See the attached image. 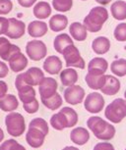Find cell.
Masks as SVG:
<instances>
[{"instance_id": "3", "label": "cell", "mask_w": 126, "mask_h": 150, "mask_svg": "<svg viewBox=\"0 0 126 150\" xmlns=\"http://www.w3.org/2000/svg\"><path fill=\"white\" fill-rule=\"evenodd\" d=\"M105 118L111 123L118 124L126 117V100L116 98L108 104L105 111Z\"/></svg>"}, {"instance_id": "50", "label": "cell", "mask_w": 126, "mask_h": 150, "mask_svg": "<svg viewBox=\"0 0 126 150\" xmlns=\"http://www.w3.org/2000/svg\"><path fill=\"white\" fill-rule=\"evenodd\" d=\"M125 150H126V149H125Z\"/></svg>"}, {"instance_id": "37", "label": "cell", "mask_w": 126, "mask_h": 150, "mask_svg": "<svg viewBox=\"0 0 126 150\" xmlns=\"http://www.w3.org/2000/svg\"><path fill=\"white\" fill-rule=\"evenodd\" d=\"M29 127H35V128H38L41 131H42L44 132H45L47 134H48V125H47V122L42 118H35L31 121L30 125Z\"/></svg>"}, {"instance_id": "12", "label": "cell", "mask_w": 126, "mask_h": 150, "mask_svg": "<svg viewBox=\"0 0 126 150\" xmlns=\"http://www.w3.org/2000/svg\"><path fill=\"white\" fill-rule=\"evenodd\" d=\"M57 81L53 78H44V80L39 84V91L42 99L48 98L54 95L57 91Z\"/></svg>"}, {"instance_id": "24", "label": "cell", "mask_w": 126, "mask_h": 150, "mask_svg": "<svg viewBox=\"0 0 126 150\" xmlns=\"http://www.w3.org/2000/svg\"><path fill=\"white\" fill-rule=\"evenodd\" d=\"M69 32L71 36L77 41H84L87 38V32L84 25L79 22H74L70 25Z\"/></svg>"}, {"instance_id": "1", "label": "cell", "mask_w": 126, "mask_h": 150, "mask_svg": "<svg viewBox=\"0 0 126 150\" xmlns=\"http://www.w3.org/2000/svg\"><path fill=\"white\" fill-rule=\"evenodd\" d=\"M87 126L94 135L99 139L110 140L115 135V128L107 121L98 116H92L88 119Z\"/></svg>"}, {"instance_id": "38", "label": "cell", "mask_w": 126, "mask_h": 150, "mask_svg": "<svg viewBox=\"0 0 126 150\" xmlns=\"http://www.w3.org/2000/svg\"><path fill=\"white\" fill-rule=\"evenodd\" d=\"M23 107H24V110L29 114H35L39 111V101L35 98L34 100H31V102L29 103H25L23 104Z\"/></svg>"}, {"instance_id": "46", "label": "cell", "mask_w": 126, "mask_h": 150, "mask_svg": "<svg viewBox=\"0 0 126 150\" xmlns=\"http://www.w3.org/2000/svg\"><path fill=\"white\" fill-rule=\"evenodd\" d=\"M62 150H80V149L77 148V147H74V146H66V147H64Z\"/></svg>"}, {"instance_id": "33", "label": "cell", "mask_w": 126, "mask_h": 150, "mask_svg": "<svg viewBox=\"0 0 126 150\" xmlns=\"http://www.w3.org/2000/svg\"><path fill=\"white\" fill-rule=\"evenodd\" d=\"M107 68H108L107 61L105 60V59L101 58V57H97V58L92 59V60L89 62V65H88V70L96 69V70L102 71L104 73L107 72Z\"/></svg>"}, {"instance_id": "5", "label": "cell", "mask_w": 126, "mask_h": 150, "mask_svg": "<svg viewBox=\"0 0 126 150\" xmlns=\"http://www.w3.org/2000/svg\"><path fill=\"white\" fill-rule=\"evenodd\" d=\"M62 55L64 57L65 63L67 68H79V69H85V61L82 58L79 52V49L74 44L67 46L63 50Z\"/></svg>"}, {"instance_id": "36", "label": "cell", "mask_w": 126, "mask_h": 150, "mask_svg": "<svg viewBox=\"0 0 126 150\" xmlns=\"http://www.w3.org/2000/svg\"><path fill=\"white\" fill-rule=\"evenodd\" d=\"M114 38L120 42L126 41V23H120L114 30Z\"/></svg>"}, {"instance_id": "34", "label": "cell", "mask_w": 126, "mask_h": 150, "mask_svg": "<svg viewBox=\"0 0 126 150\" xmlns=\"http://www.w3.org/2000/svg\"><path fill=\"white\" fill-rule=\"evenodd\" d=\"M72 6L73 0H52V7L58 12H68Z\"/></svg>"}, {"instance_id": "31", "label": "cell", "mask_w": 126, "mask_h": 150, "mask_svg": "<svg viewBox=\"0 0 126 150\" xmlns=\"http://www.w3.org/2000/svg\"><path fill=\"white\" fill-rule=\"evenodd\" d=\"M110 70L113 75L118 76V77H124L126 76V60L125 59L114 60L110 65Z\"/></svg>"}, {"instance_id": "39", "label": "cell", "mask_w": 126, "mask_h": 150, "mask_svg": "<svg viewBox=\"0 0 126 150\" xmlns=\"http://www.w3.org/2000/svg\"><path fill=\"white\" fill-rule=\"evenodd\" d=\"M13 9L11 0H0V15H7Z\"/></svg>"}, {"instance_id": "45", "label": "cell", "mask_w": 126, "mask_h": 150, "mask_svg": "<svg viewBox=\"0 0 126 150\" xmlns=\"http://www.w3.org/2000/svg\"><path fill=\"white\" fill-rule=\"evenodd\" d=\"M94 1L101 5H107L108 3H110L111 0H94Z\"/></svg>"}, {"instance_id": "43", "label": "cell", "mask_w": 126, "mask_h": 150, "mask_svg": "<svg viewBox=\"0 0 126 150\" xmlns=\"http://www.w3.org/2000/svg\"><path fill=\"white\" fill-rule=\"evenodd\" d=\"M18 3L24 8H30L37 2V0H17Z\"/></svg>"}, {"instance_id": "23", "label": "cell", "mask_w": 126, "mask_h": 150, "mask_svg": "<svg viewBox=\"0 0 126 150\" xmlns=\"http://www.w3.org/2000/svg\"><path fill=\"white\" fill-rule=\"evenodd\" d=\"M60 81L64 86H74L78 81V73L73 68H67L60 73Z\"/></svg>"}, {"instance_id": "17", "label": "cell", "mask_w": 126, "mask_h": 150, "mask_svg": "<svg viewBox=\"0 0 126 150\" xmlns=\"http://www.w3.org/2000/svg\"><path fill=\"white\" fill-rule=\"evenodd\" d=\"M44 69L49 75H57L61 72L62 61L57 56H49L44 62Z\"/></svg>"}, {"instance_id": "14", "label": "cell", "mask_w": 126, "mask_h": 150, "mask_svg": "<svg viewBox=\"0 0 126 150\" xmlns=\"http://www.w3.org/2000/svg\"><path fill=\"white\" fill-rule=\"evenodd\" d=\"M24 78H25L26 83H27L29 86H39V84L41 83V81L44 80V74L39 68L31 67L27 72L24 73Z\"/></svg>"}, {"instance_id": "44", "label": "cell", "mask_w": 126, "mask_h": 150, "mask_svg": "<svg viewBox=\"0 0 126 150\" xmlns=\"http://www.w3.org/2000/svg\"><path fill=\"white\" fill-rule=\"evenodd\" d=\"M7 91H8L7 83L3 81H0V98L3 97L5 94H7Z\"/></svg>"}, {"instance_id": "48", "label": "cell", "mask_w": 126, "mask_h": 150, "mask_svg": "<svg viewBox=\"0 0 126 150\" xmlns=\"http://www.w3.org/2000/svg\"><path fill=\"white\" fill-rule=\"evenodd\" d=\"M124 97H125V99H126V91L124 92Z\"/></svg>"}, {"instance_id": "29", "label": "cell", "mask_w": 126, "mask_h": 150, "mask_svg": "<svg viewBox=\"0 0 126 150\" xmlns=\"http://www.w3.org/2000/svg\"><path fill=\"white\" fill-rule=\"evenodd\" d=\"M18 95L19 99L22 101L23 104L29 103L36 98V90L31 86H27L18 90Z\"/></svg>"}, {"instance_id": "13", "label": "cell", "mask_w": 126, "mask_h": 150, "mask_svg": "<svg viewBox=\"0 0 126 150\" xmlns=\"http://www.w3.org/2000/svg\"><path fill=\"white\" fill-rule=\"evenodd\" d=\"M20 51L21 49L19 46L12 44L8 40V38L4 36H0V57L2 58V60L8 61L13 54Z\"/></svg>"}, {"instance_id": "41", "label": "cell", "mask_w": 126, "mask_h": 150, "mask_svg": "<svg viewBox=\"0 0 126 150\" xmlns=\"http://www.w3.org/2000/svg\"><path fill=\"white\" fill-rule=\"evenodd\" d=\"M93 150H115L112 144L108 142H100L94 145Z\"/></svg>"}, {"instance_id": "27", "label": "cell", "mask_w": 126, "mask_h": 150, "mask_svg": "<svg viewBox=\"0 0 126 150\" xmlns=\"http://www.w3.org/2000/svg\"><path fill=\"white\" fill-rule=\"evenodd\" d=\"M111 15L115 20L123 21L126 19V2L122 0L115 1L110 7Z\"/></svg>"}, {"instance_id": "15", "label": "cell", "mask_w": 126, "mask_h": 150, "mask_svg": "<svg viewBox=\"0 0 126 150\" xmlns=\"http://www.w3.org/2000/svg\"><path fill=\"white\" fill-rule=\"evenodd\" d=\"M8 62H9V68L15 73L22 72L28 66V59L21 51L13 54Z\"/></svg>"}, {"instance_id": "2", "label": "cell", "mask_w": 126, "mask_h": 150, "mask_svg": "<svg viewBox=\"0 0 126 150\" xmlns=\"http://www.w3.org/2000/svg\"><path fill=\"white\" fill-rule=\"evenodd\" d=\"M108 19V12L105 7L96 6L85 17L83 25L91 33H98Z\"/></svg>"}, {"instance_id": "9", "label": "cell", "mask_w": 126, "mask_h": 150, "mask_svg": "<svg viewBox=\"0 0 126 150\" xmlns=\"http://www.w3.org/2000/svg\"><path fill=\"white\" fill-rule=\"evenodd\" d=\"M85 98V90L77 84L68 86L64 91V99L71 105H77L83 102Z\"/></svg>"}, {"instance_id": "35", "label": "cell", "mask_w": 126, "mask_h": 150, "mask_svg": "<svg viewBox=\"0 0 126 150\" xmlns=\"http://www.w3.org/2000/svg\"><path fill=\"white\" fill-rule=\"evenodd\" d=\"M0 150H26V148L20 143H18L14 138L5 140L0 145Z\"/></svg>"}, {"instance_id": "4", "label": "cell", "mask_w": 126, "mask_h": 150, "mask_svg": "<svg viewBox=\"0 0 126 150\" xmlns=\"http://www.w3.org/2000/svg\"><path fill=\"white\" fill-rule=\"evenodd\" d=\"M5 125L8 134L13 137H21L26 131L25 119L20 113H9L5 118Z\"/></svg>"}, {"instance_id": "18", "label": "cell", "mask_w": 126, "mask_h": 150, "mask_svg": "<svg viewBox=\"0 0 126 150\" xmlns=\"http://www.w3.org/2000/svg\"><path fill=\"white\" fill-rule=\"evenodd\" d=\"M70 139L77 145H84L90 139V134L85 128L79 127L70 132Z\"/></svg>"}, {"instance_id": "26", "label": "cell", "mask_w": 126, "mask_h": 150, "mask_svg": "<svg viewBox=\"0 0 126 150\" xmlns=\"http://www.w3.org/2000/svg\"><path fill=\"white\" fill-rule=\"evenodd\" d=\"M33 13L36 18H38L39 20L47 19L51 14V7L47 2L41 1L34 6Z\"/></svg>"}, {"instance_id": "32", "label": "cell", "mask_w": 126, "mask_h": 150, "mask_svg": "<svg viewBox=\"0 0 126 150\" xmlns=\"http://www.w3.org/2000/svg\"><path fill=\"white\" fill-rule=\"evenodd\" d=\"M60 111L65 115V118H66L68 123V128H72L78 123V114L73 108H71V107H63Z\"/></svg>"}, {"instance_id": "28", "label": "cell", "mask_w": 126, "mask_h": 150, "mask_svg": "<svg viewBox=\"0 0 126 150\" xmlns=\"http://www.w3.org/2000/svg\"><path fill=\"white\" fill-rule=\"evenodd\" d=\"M50 125L54 129L62 131L64 129H68V123L65 118V115L61 111H59L57 114H54L50 118Z\"/></svg>"}, {"instance_id": "20", "label": "cell", "mask_w": 126, "mask_h": 150, "mask_svg": "<svg viewBox=\"0 0 126 150\" xmlns=\"http://www.w3.org/2000/svg\"><path fill=\"white\" fill-rule=\"evenodd\" d=\"M19 107V101L15 95L5 94L0 98V109L4 112H13Z\"/></svg>"}, {"instance_id": "21", "label": "cell", "mask_w": 126, "mask_h": 150, "mask_svg": "<svg viewBox=\"0 0 126 150\" xmlns=\"http://www.w3.org/2000/svg\"><path fill=\"white\" fill-rule=\"evenodd\" d=\"M92 48H93L94 52L97 53V54H105L110 49V41L105 36H99V38H94L93 40Z\"/></svg>"}, {"instance_id": "19", "label": "cell", "mask_w": 126, "mask_h": 150, "mask_svg": "<svg viewBox=\"0 0 126 150\" xmlns=\"http://www.w3.org/2000/svg\"><path fill=\"white\" fill-rule=\"evenodd\" d=\"M47 25L42 21H33L28 26V33L31 38H42L47 33Z\"/></svg>"}, {"instance_id": "49", "label": "cell", "mask_w": 126, "mask_h": 150, "mask_svg": "<svg viewBox=\"0 0 126 150\" xmlns=\"http://www.w3.org/2000/svg\"><path fill=\"white\" fill-rule=\"evenodd\" d=\"M83 1H86V0H83Z\"/></svg>"}, {"instance_id": "8", "label": "cell", "mask_w": 126, "mask_h": 150, "mask_svg": "<svg viewBox=\"0 0 126 150\" xmlns=\"http://www.w3.org/2000/svg\"><path fill=\"white\" fill-rule=\"evenodd\" d=\"M105 76L102 71L91 69L88 70V74L85 77V81L88 86L94 90H101L105 83Z\"/></svg>"}, {"instance_id": "22", "label": "cell", "mask_w": 126, "mask_h": 150, "mask_svg": "<svg viewBox=\"0 0 126 150\" xmlns=\"http://www.w3.org/2000/svg\"><path fill=\"white\" fill-rule=\"evenodd\" d=\"M68 25V18L62 14H56L49 20V29L52 32H61L66 29Z\"/></svg>"}, {"instance_id": "16", "label": "cell", "mask_w": 126, "mask_h": 150, "mask_svg": "<svg viewBox=\"0 0 126 150\" xmlns=\"http://www.w3.org/2000/svg\"><path fill=\"white\" fill-rule=\"evenodd\" d=\"M120 81L114 76H105V83L101 88V91L107 95H115L120 89Z\"/></svg>"}, {"instance_id": "30", "label": "cell", "mask_w": 126, "mask_h": 150, "mask_svg": "<svg viewBox=\"0 0 126 150\" xmlns=\"http://www.w3.org/2000/svg\"><path fill=\"white\" fill-rule=\"evenodd\" d=\"M42 102L47 109L54 111V110L58 109L59 107H61V105H62V97L60 96L59 93L56 92L55 94L50 96V97L42 99Z\"/></svg>"}, {"instance_id": "6", "label": "cell", "mask_w": 126, "mask_h": 150, "mask_svg": "<svg viewBox=\"0 0 126 150\" xmlns=\"http://www.w3.org/2000/svg\"><path fill=\"white\" fill-rule=\"evenodd\" d=\"M26 52L31 60L39 61L47 56V48L44 41L35 39V40H31L27 43Z\"/></svg>"}, {"instance_id": "40", "label": "cell", "mask_w": 126, "mask_h": 150, "mask_svg": "<svg viewBox=\"0 0 126 150\" xmlns=\"http://www.w3.org/2000/svg\"><path fill=\"white\" fill-rule=\"evenodd\" d=\"M8 27H9V21L5 17H0V35H6Z\"/></svg>"}, {"instance_id": "47", "label": "cell", "mask_w": 126, "mask_h": 150, "mask_svg": "<svg viewBox=\"0 0 126 150\" xmlns=\"http://www.w3.org/2000/svg\"><path fill=\"white\" fill-rule=\"evenodd\" d=\"M4 139V132L2 131V129L0 128V143L2 142V140Z\"/></svg>"}, {"instance_id": "25", "label": "cell", "mask_w": 126, "mask_h": 150, "mask_svg": "<svg viewBox=\"0 0 126 150\" xmlns=\"http://www.w3.org/2000/svg\"><path fill=\"white\" fill-rule=\"evenodd\" d=\"M71 44H74L73 40L71 38V36L68 35L67 33H60V35H58L54 38L53 41L54 49L58 53H60V54H62L63 50Z\"/></svg>"}, {"instance_id": "42", "label": "cell", "mask_w": 126, "mask_h": 150, "mask_svg": "<svg viewBox=\"0 0 126 150\" xmlns=\"http://www.w3.org/2000/svg\"><path fill=\"white\" fill-rule=\"evenodd\" d=\"M8 72H9V68L4 62L0 61V79H3L7 77Z\"/></svg>"}, {"instance_id": "11", "label": "cell", "mask_w": 126, "mask_h": 150, "mask_svg": "<svg viewBox=\"0 0 126 150\" xmlns=\"http://www.w3.org/2000/svg\"><path fill=\"white\" fill-rule=\"evenodd\" d=\"M8 21H9V27H8V30L5 35L12 39H18L22 38L26 32L25 23L16 18H10L8 19Z\"/></svg>"}, {"instance_id": "7", "label": "cell", "mask_w": 126, "mask_h": 150, "mask_svg": "<svg viewBox=\"0 0 126 150\" xmlns=\"http://www.w3.org/2000/svg\"><path fill=\"white\" fill-rule=\"evenodd\" d=\"M84 107L91 114H98L104 109L105 99L99 92H92L84 100Z\"/></svg>"}, {"instance_id": "10", "label": "cell", "mask_w": 126, "mask_h": 150, "mask_svg": "<svg viewBox=\"0 0 126 150\" xmlns=\"http://www.w3.org/2000/svg\"><path fill=\"white\" fill-rule=\"evenodd\" d=\"M47 134L35 127H29V129L26 134V140L28 144L33 148H39L44 142Z\"/></svg>"}]
</instances>
